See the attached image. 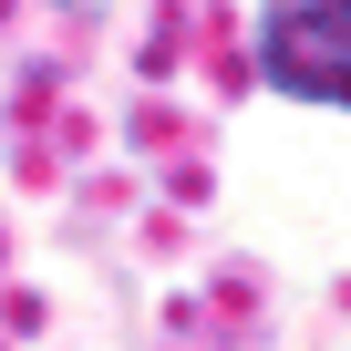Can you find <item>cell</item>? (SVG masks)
<instances>
[{
    "mask_svg": "<svg viewBox=\"0 0 351 351\" xmlns=\"http://www.w3.org/2000/svg\"><path fill=\"white\" fill-rule=\"evenodd\" d=\"M258 73L300 104H351V0L320 11H269L258 21Z\"/></svg>",
    "mask_w": 351,
    "mask_h": 351,
    "instance_id": "obj_1",
    "label": "cell"
}]
</instances>
